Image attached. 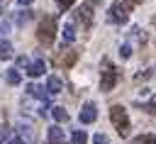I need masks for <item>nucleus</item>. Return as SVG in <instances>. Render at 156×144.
Returning a JSON list of instances; mask_svg holds the SVG:
<instances>
[{
	"mask_svg": "<svg viewBox=\"0 0 156 144\" xmlns=\"http://www.w3.org/2000/svg\"><path fill=\"white\" fill-rule=\"evenodd\" d=\"M93 142H95V144H107L105 134H95V137H93Z\"/></svg>",
	"mask_w": 156,
	"mask_h": 144,
	"instance_id": "obj_22",
	"label": "nucleus"
},
{
	"mask_svg": "<svg viewBox=\"0 0 156 144\" xmlns=\"http://www.w3.org/2000/svg\"><path fill=\"white\" fill-rule=\"evenodd\" d=\"M117 78H119V73H117V68L110 63V61H102V76H100V90L102 93H110L115 85H117Z\"/></svg>",
	"mask_w": 156,
	"mask_h": 144,
	"instance_id": "obj_4",
	"label": "nucleus"
},
{
	"mask_svg": "<svg viewBox=\"0 0 156 144\" xmlns=\"http://www.w3.org/2000/svg\"><path fill=\"white\" fill-rule=\"evenodd\" d=\"M20 5H29V2H34V0H17Z\"/></svg>",
	"mask_w": 156,
	"mask_h": 144,
	"instance_id": "obj_24",
	"label": "nucleus"
},
{
	"mask_svg": "<svg viewBox=\"0 0 156 144\" xmlns=\"http://www.w3.org/2000/svg\"><path fill=\"white\" fill-rule=\"evenodd\" d=\"M132 144H156V134H141V137L132 139Z\"/></svg>",
	"mask_w": 156,
	"mask_h": 144,
	"instance_id": "obj_16",
	"label": "nucleus"
},
{
	"mask_svg": "<svg viewBox=\"0 0 156 144\" xmlns=\"http://www.w3.org/2000/svg\"><path fill=\"white\" fill-rule=\"evenodd\" d=\"M27 66H29L27 56H20V59H17V68H27Z\"/></svg>",
	"mask_w": 156,
	"mask_h": 144,
	"instance_id": "obj_21",
	"label": "nucleus"
},
{
	"mask_svg": "<svg viewBox=\"0 0 156 144\" xmlns=\"http://www.w3.org/2000/svg\"><path fill=\"white\" fill-rule=\"evenodd\" d=\"M49 142H51V144H61V142H63V129L54 124V127L49 129Z\"/></svg>",
	"mask_w": 156,
	"mask_h": 144,
	"instance_id": "obj_12",
	"label": "nucleus"
},
{
	"mask_svg": "<svg viewBox=\"0 0 156 144\" xmlns=\"http://www.w3.org/2000/svg\"><path fill=\"white\" fill-rule=\"evenodd\" d=\"M51 117H54L56 122H68V112H66V107H61V105L51 107Z\"/></svg>",
	"mask_w": 156,
	"mask_h": 144,
	"instance_id": "obj_11",
	"label": "nucleus"
},
{
	"mask_svg": "<svg viewBox=\"0 0 156 144\" xmlns=\"http://www.w3.org/2000/svg\"><path fill=\"white\" fill-rule=\"evenodd\" d=\"M46 90H49V93H54V95H56V93H61V90H63L61 78H58V76H49V81H46Z\"/></svg>",
	"mask_w": 156,
	"mask_h": 144,
	"instance_id": "obj_9",
	"label": "nucleus"
},
{
	"mask_svg": "<svg viewBox=\"0 0 156 144\" xmlns=\"http://www.w3.org/2000/svg\"><path fill=\"white\" fill-rule=\"evenodd\" d=\"M71 142H73V144H85V142H88V134H85L83 129H76V132L71 134Z\"/></svg>",
	"mask_w": 156,
	"mask_h": 144,
	"instance_id": "obj_15",
	"label": "nucleus"
},
{
	"mask_svg": "<svg viewBox=\"0 0 156 144\" xmlns=\"http://www.w3.org/2000/svg\"><path fill=\"white\" fill-rule=\"evenodd\" d=\"M110 120H112V124H115V129H117L119 137L129 134V117H127V110L122 105H112L110 107Z\"/></svg>",
	"mask_w": 156,
	"mask_h": 144,
	"instance_id": "obj_2",
	"label": "nucleus"
},
{
	"mask_svg": "<svg viewBox=\"0 0 156 144\" xmlns=\"http://www.w3.org/2000/svg\"><path fill=\"white\" fill-rule=\"evenodd\" d=\"M129 2H132V5H139V2H141V0H129Z\"/></svg>",
	"mask_w": 156,
	"mask_h": 144,
	"instance_id": "obj_25",
	"label": "nucleus"
},
{
	"mask_svg": "<svg viewBox=\"0 0 156 144\" xmlns=\"http://www.w3.org/2000/svg\"><path fill=\"white\" fill-rule=\"evenodd\" d=\"M0 59H2V61L12 59V46H10V41H0Z\"/></svg>",
	"mask_w": 156,
	"mask_h": 144,
	"instance_id": "obj_14",
	"label": "nucleus"
},
{
	"mask_svg": "<svg viewBox=\"0 0 156 144\" xmlns=\"http://www.w3.org/2000/svg\"><path fill=\"white\" fill-rule=\"evenodd\" d=\"M20 81H22V76H20V71H15V68H12V71H7V83H12V85H17Z\"/></svg>",
	"mask_w": 156,
	"mask_h": 144,
	"instance_id": "obj_17",
	"label": "nucleus"
},
{
	"mask_svg": "<svg viewBox=\"0 0 156 144\" xmlns=\"http://www.w3.org/2000/svg\"><path fill=\"white\" fill-rule=\"evenodd\" d=\"M76 61H78V51H71V49H61L54 59V63L61 66V68H71Z\"/></svg>",
	"mask_w": 156,
	"mask_h": 144,
	"instance_id": "obj_5",
	"label": "nucleus"
},
{
	"mask_svg": "<svg viewBox=\"0 0 156 144\" xmlns=\"http://www.w3.org/2000/svg\"><path fill=\"white\" fill-rule=\"evenodd\" d=\"M129 54H132V49H129V44H124V46L119 49V56H122V59H129Z\"/></svg>",
	"mask_w": 156,
	"mask_h": 144,
	"instance_id": "obj_20",
	"label": "nucleus"
},
{
	"mask_svg": "<svg viewBox=\"0 0 156 144\" xmlns=\"http://www.w3.org/2000/svg\"><path fill=\"white\" fill-rule=\"evenodd\" d=\"M27 73L32 76V78H39V76H44V61H32L29 66H27Z\"/></svg>",
	"mask_w": 156,
	"mask_h": 144,
	"instance_id": "obj_8",
	"label": "nucleus"
},
{
	"mask_svg": "<svg viewBox=\"0 0 156 144\" xmlns=\"http://www.w3.org/2000/svg\"><path fill=\"white\" fill-rule=\"evenodd\" d=\"M76 0H56V5H58V10H68L71 5H73Z\"/></svg>",
	"mask_w": 156,
	"mask_h": 144,
	"instance_id": "obj_19",
	"label": "nucleus"
},
{
	"mask_svg": "<svg viewBox=\"0 0 156 144\" xmlns=\"http://www.w3.org/2000/svg\"><path fill=\"white\" fill-rule=\"evenodd\" d=\"M37 39L41 44H54V39H56V17L44 15L39 20V24H37Z\"/></svg>",
	"mask_w": 156,
	"mask_h": 144,
	"instance_id": "obj_1",
	"label": "nucleus"
},
{
	"mask_svg": "<svg viewBox=\"0 0 156 144\" xmlns=\"http://www.w3.org/2000/svg\"><path fill=\"white\" fill-rule=\"evenodd\" d=\"M10 144H27L24 139H20V137H15V139H10Z\"/></svg>",
	"mask_w": 156,
	"mask_h": 144,
	"instance_id": "obj_23",
	"label": "nucleus"
},
{
	"mask_svg": "<svg viewBox=\"0 0 156 144\" xmlns=\"http://www.w3.org/2000/svg\"><path fill=\"white\" fill-rule=\"evenodd\" d=\"M144 110H146L149 115H156V93H154V95H151V100L144 105Z\"/></svg>",
	"mask_w": 156,
	"mask_h": 144,
	"instance_id": "obj_18",
	"label": "nucleus"
},
{
	"mask_svg": "<svg viewBox=\"0 0 156 144\" xmlns=\"http://www.w3.org/2000/svg\"><path fill=\"white\" fill-rule=\"evenodd\" d=\"M95 120H98V107H95V103H85L83 110H80V122H83V124H90V122H95Z\"/></svg>",
	"mask_w": 156,
	"mask_h": 144,
	"instance_id": "obj_6",
	"label": "nucleus"
},
{
	"mask_svg": "<svg viewBox=\"0 0 156 144\" xmlns=\"http://www.w3.org/2000/svg\"><path fill=\"white\" fill-rule=\"evenodd\" d=\"M27 93H29L32 98H37V100H46V88L37 85V83H29V85H27Z\"/></svg>",
	"mask_w": 156,
	"mask_h": 144,
	"instance_id": "obj_10",
	"label": "nucleus"
},
{
	"mask_svg": "<svg viewBox=\"0 0 156 144\" xmlns=\"http://www.w3.org/2000/svg\"><path fill=\"white\" fill-rule=\"evenodd\" d=\"M78 20H80V22H83V27H85V29H88V27H90V24H93V7H90V5H88V2H85V5H80V7H78Z\"/></svg>",
	"mask_w": 156,
	"mask_h": 144,
	"instance_id": "obj_7",
	"label": "nucleus"
},
{
	"mask_svg": "<svg viewBox=\"0 0 156 144\" xmlns=\"http://www.w3.org/2000/svg\"><path fill=\"white\" fill-rule=\"evenodd\" d=\"M76 39V27H73V22H68L66 27H63V41L68 44V41H73Z\"/></svg>",
	"mask_w": 156,
	"mask_h": 144,
	"instance_id": "obj_13",
	"label": "nucleus"
},
{
	"mask_svg": "<svg viewBox=\"0 0 156 144\" xmlns=\"http://www.w3.org/2000/svg\"><path fill=\"white\" fill-rule=\"evenodd\" d=\"M0 2H5V0H0Z\"/></svg>",
	"mask_w": 156,
	"mask_h": 144,
	"instance_id": "obj_26",
	"label": "nucleus"
},
{
	"mask_svg": "<svg viewBox=\"0 0 156 144\" xmlns=\"http://www.w3.org/2000/svg\"><path fill=\"white\" fill-rule=\"evenodd\" d=\"M129 10H132V2H129V0H115L107 17H110V22H115V24H124V22L129 20Z\"/></svg>",
	"mask_w": 156,
	"mask_h": 144,
	"instance_id": "obj_3",
	"label": "nucleus"
}]
</instances>
